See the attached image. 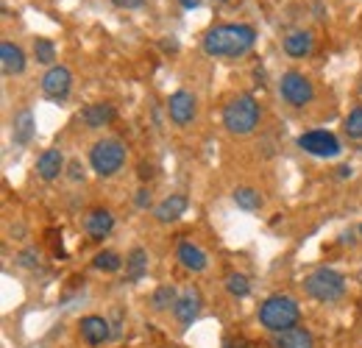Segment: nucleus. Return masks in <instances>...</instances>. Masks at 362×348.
I'll list each match as a JSON object with an SVG mask.
<instances>
[{
    "label": "nucleus",
    "mask_w": 362,
    "mask_h": 348,
    "mask_svg": "<svg viewBox=\"0 0 362 348\" xmlns=\"http://www.w3.org/2000/svg\"><path fill=\"white\" fill-rule=\"evenodd\" d=\"M257 42V31L245 23H226V25H215L206 31L204 37V50L215 59L226 56V59H234V56H243L248 53Z\"/></svg>",
    "instance_id": "nucleus-1"
},
{
    "label": "nucleus",
    "mask_w": 362,
    "mask_h": 348,
    "mask_svg": "<svg viewBox=\"0 0 362 348\" xmlns=\"http://www.w3.org/2000/svg\"><path fill=\"white\" fill-rule=\"evenodd\" d=\"M223 126L228 134H251L259 126V103L251 95H237L231 98L223 109Z\"/></svg>",
    "instance_id": "nucleus-2"
},
{
    "label": "nucleus",
    "mask_w": 362,
    "mask_h": 348,
    "mask_svg": "<svg viewBox=\"0 0 362 348\" xmlns=\"http://www.w3.org/2000/svg\"><path fill=\"white\" fill-rule=\"evenodd\" d=\"M298 304L290 296H271L259 306V323L271 332H287L298 323Z\"/></svg>",
    "instance_id": "nucleus-3"
},
{
    "label": "nucleus",
    "mask_w": 362,
    "mask_h": 348,
    "mask_svg": "<svg viewBox=\"0 0 362 348\" xmlns=\"http://www.w3.org/2000/svg\"><path fill=\"white\" fill-rule=\"evenodd\" d=\"M304 287H307V293H310L315 301L329 304V301L343 298V293H346V279H343L337 270H332V267H317L315 273H310V276L304 279Z\"/></svg>",
    "instance_id": "nucleus-4"
},
{
    "label": "nucleus",
    "mask_w": 362,
    "mask_h": 348,
    "mask_svg": "<svg viewBox=\"0 0 362 348\" xmlns=\"http://www.w3.org/2000/svg\"><path fill=\"white\" fill-rule=\"evenodd\" d=\"M126 162V148L117 139H100L90 151V165L98 175H115Z\"/></svg>",
    "instance_id": "nucleus-5"
},
{
    "label": "nucleus",
    "mask_w": 362,
    "mask_h": 348,
    "mask_svg": "<svg viewBox=\"0 0 362 348\" xmlns=\"http://www.w3.org/2000/svg\"><path fill=\"white\" fill-rule=\"evenodd\" d=\"M279 92H281V98H284L290 106H307V103L315 98L313 81H310L304 73H296V70H290V73L281 76Z\"/></svg>",
    "instance_id": "nucleus-6"
},
{
    "label": "nucleus",
    "mask_w": 362,
    "mask_h": 348,
    "mask_svg": "<svg viewBox=\"0 0 362 348\" xmlns=\"http://www.w3.org/2000/svg\"><path fill=\"white\" fill-rule=\"evenodd\" d=\"M298 148H304L307 153L320 156V159H334L343 151L337 137L329 134V131H307V134H301L298 137Z\"/></svg>",
    "instance_id": "nucleus-7"
},
{
    "label": "nucleus",
    "mask_w": 362,
    "mask_h": 348,
    "mask_svg": "<svg viewBox=\"0 0 362 348\" xmlns=\"http://www.w3.org/2000/svg\"><path fill=\"white\" fill-rule=\"evenodd\" d=\"M70 87H73V76H70V70L62 67V64H53L45 76H42V92H45L47 98H53V100L67 98V95H70Z\"/></svg>",
    "instance_id": "nucleus-8"
},
{
    "label": "nucleus",
    "mask_w": 362,
    "mask_h": 348,
    "mask_svg": "<svg viewBox=\"0 0 362 348\" xmlns=\"http://www.w3.org/2000/svg\"><path fill=\"white\" fill-rule=\"evenodd\" d=\"M168 115L176 126H189L192 117H195V95L187 92V89L173 92L170 100H168Z\"/></svg>",
    "instance_id": "nucleus-9"
},
{
    "label": "nucleus",
    "mask_w": 362,
    "mask_h": 348,
    "mask_svg": "<svg viewBox=\"0 0 362 348\" xmlns=\"http://www.w3.org/2000/svg\"><path fill=\"white\" fill-rule=\"evenodd\" d=\"M184 212H187V195L173 192V195H168L162 204H156L153 218L159 220V223H173V220H179Z\"/></svg>",
    "instance_id": "nucleus-10"
},
{
    "label": "nucleus",
    "mask_w": 362,
    "mask_h": 348,
    "mask_svg": "<svg viewBox=\"0 0 362 348\" xmlns=\"http://www.w3.org/2000/svg\"><path fill=\"white\" fill-rule=\"evenodd\" d=\"M0 64H3V73L6 76H20L25 70V53H23V47L14 42L0 45Z\"/></svg>",
    "instance_id": "nucleus-11"
},
{
    "label": "nucleus",
    "mask_w": 362,
    "mask_h": 348,
    "mask_svg": "<svg viewBox=\"0 0 362 348\" xmlns=\"http://www.w3.org/2000/svg\"><path fill=\"white\" fill-rule=\"evenodd\" d=\"M173 312H176V318H179L181 326H192V320H195L198 312H201V296H198L195 290L181 293V298L173 304Z\"/></svg>",
    "instance_id": "nucleus-12"
},
{
    "label": "nucleus",
    "mask_w": 362,
    "mask_h": 348,
    "mask_svg": "<svg viewBox=\"0 0 362 348\" xmlns=\"http://www.w3.org/2000/svg\"><path fill=\"white\" fill-rule=\"evenodd\" d=\"M62 168H64V156H62V151H56V148L40 153V159H37V173H40L42 181L59 178V175H62Z\"/></svg>",
    "instance_id": "nucleus-13"
},
{
    "label": "nucleus",
    "mask_w": 362,
    "mask_h": 348,
    "mask_svg": "<svg viewBox=\"0 0 362 348\" xmlns=\"http://www.w3.org/2000/svg\"><path fill=\"white\" fill-rule=\"evenodd\" d=\"M84 228H87V234H90L92 240H103V237L115 228V215H112L109 209H95V212L87 215Z\"/></svg>",
    "instance_id": "nucleus-14"
},
{
    "label": "nucleus",
    "mask_w": 362,
    "mask_h": 348,
    "mask_svg": "<svg viewBox=\"0 0 362 348\" xmlns=\"http://www.w3.org/2000/svg\"><path fill=\"white\" fill-rule=\"evenodd\" d=\"M81 120L87 123V129H103L115 120V106L112 103H90L81 112Z\"/></svg>",
    "instance_id": "nucleus-15"
},
{
    "label": "nucleus",
    "mask_w": 362,
    "mask_h": 348,
    "mask_svg": "<svg viewBox=\"0 0 362 348\" xmlns=\"http://www.w3.org/2000/svg\"><path fill=\"white\" fill-rule=\"evenodd\" d=\"M81 337L90 343V346H100L109 340V323L98 315H90L81 320Z\"/></svg>",
    "instance_id": "nucleus-16"
},
{
    "label": "nucleus",
    "mask_w": 362,
    "mask_h": 348,
    "mask_svg": "<svg viewBox=\"0 0 362 348\" xmlns=\"http://www.w3.org/2000/svg\"><path fill=\"white\" fill-rule=\"evenodd\" d=\"M313 50V34L310 31H293L284 37V53L293 59H304Z\"/></svg>",
    "instance_id": "nucleus-17"
},
{
    "label": "nucleus",
    "mask_w": 362,
    "mask_h": 348,
    "mask_svg": "<svg viewBox=\"0 0 362 348\" xmlns=\"http://www.w3.org/2000/svg\"><path fill=\"white\" fill-rule=\"evenodd\" d=\"M276 348H315V343H313V335H310L307 329L293 326V329H287V332H279Z\"/></svg>",
    "instance_id": "nucleus-18"
},
{
    "label": "nucleus",
    "mask_w": 362,
    "mask_h": 348,
    "mask_svg": "<svg viewBox=\"0 0 362 348\" xmlns=\"http://www.w3.org/2000/svg\"><path fill=\"white\" fill-rule=\"evenodd\" d=\"M179 262L187 267V270L201 273V270L206 267V254H204L198 245H192V243H181L179 245Z\"/></svg>",
    "instance_id": "nucleus-19"
},
{
    "label": "nucleus",
    "mask_w": 362,
    "mask_h": 348,
    "mask_svg": "<svg viewBox=\"0 0 362 348\" xmlns=\"http://www.w3.org/2000/svg\"><path fill=\"white\" fill-rule=\"evenodd\" d=\"M34 137V115L31 112H20L14 117V129H11V139L17 145H28Z\"/></svg>",
    "instance_id": "nucleus-20"
},
{
    "label": "nucleus",
    "mask_w": 362,
    "mask_h": 348,
    "mask_svg": "<svg viewBox=\"0 0 362 348\" xmlns=\"http://www.w3.org/2000/svg\"><path fill=\"white\" fill-rule=\"evenodd\" d=\"M234 204H237L240 209L254 212V209L262 207V195H259L254 187H240V190H234Z\"/></svg>",
    "instance_id": "nucleus-21"
},
{
    "label": "nucleus",
    "mask_w": 362,
    "mask_h": 348,
    "mask_svg": "<svg viewBox=\"0 0 362 348\" xmlns=\"http://www.w3.org/2000/svg\"><path fill=\"white\" fill-rule=\"evenodd\" d=\"M126 265H129V282H136V279H142V273H145V265H148V260H145V251H142V248H134V251L129 254Z\"/></svg>",
    "instance_id": "nucleus-22"
},
{
    "label": "nucleus",
    "mask_w": 362,
    "mask_h": 348,
    "mask_svg": "<svg viewBox=\"0 0 362 348\" xmlns=\"http://www.w3.org/2000/svg\"><path fill=\"white\" fill-rule=\"evenodd\" d=\"M226 287H228V293L237 296V298H245V296L251 293V284H248V279H245L243 273H228Z\"/></svg>",
    "instance_id": "nucleus-23"
},
{
    "label": "nucleus",
    "mask_w": 362,
    "mask_h": 348,
    "mask_svg": "<svg viewBox=\"0 0 362 348\" xmlns=\"http://www.w3.org/2000/svg\"><path fill=\"white\" fill-rule=\"evenodd\" d=\"M98 270H106V273H115V270H120L123 267V260L115 254V251H103V254H98L95 262H92Z\"/></svg>",
    "instance_id": "nucleus-24"
},
{
    "label": "nucleus",
    "mask_w": 362,
    "mask_h": 348,
    "mask_svg": "<svg viewBox=\"0 0 362 348\" xmlns=\"http://www.w3.org/2000/svg\"><path fill=\"white\" fill-rule=\"evenodd\" d=\"M34 56H37L40 64H53V59H56V45L50 42V40H37V42H34Z\"/></svg>",
    "instance_id": "nucleus-25"
},
{
    "label": "nucleus",
    "mask_w": 362,
    "mask_h": 348,
    "mask_svg": "<svg viewBox=\"0 0 362 348\" xmlns=\"http://www.w3.org/2000/svg\"><path fill=\"white\" fill-rule=\"evenodd\" d=\"M179 298H176V290L170 287V284H165V287H159L156 293H153V309H168L170 304H176Z\"/></svg>",
    "instance_id": "nucleus-26"
},
{
    "label": "nucleus",
    "mask_w": 362,
    "mask_h": 348,
    "mask_svg": "<svg viewBox=\"0 0 362 348\" xmlns=\"http://www.w3.org/2000/svg\"><path fill=\"white\" fill-rule=\"evenodd\" d=\"M346 134L351 137V139H362V106L360 109H354L349 117H346Z\"/></svg>",
    "instance_id": "nucleus-27"
},
{
    "label": "nucleus",
    "mask_w": 362,
    "mask_h": 348,
    "mask_svg": "<svg viewBox=\"0 0 362 348\" xmlns=\"http://www.w3.org/2000/svg\"><path fill=\"white\" fill-rule=\"evenodd\" d=\"M117 8H142L145 6V0H112Z\"/></svg>",
    "instance_id": "nucleus-28"
},
{
    "label": "nucleus",
    "mask_w": 362,
    "mask_h": 348,
    "mask_svg": "<svg viewBox=\"0 0 362 348\" xmlns=\"http://www.w3.org/2000/svg\"><path fill=\"white\" fill-rule=\"evenodd\" d=\"M148 204H151V195H148V190H139V192H136V207H142V209H145Z\"/></svg>",
    "instance_id": "nucleus-29"
},
{
    "label": "nucleus",
    "mask_w": 362,
    "mask_h": 348,
    "mask_svg": "<svg viewBox=\"0 0 362 348\" xmlns=\"http://www.w3.org/2000/svg\"><path fill=\"white\" fill-rule=\"evenodd\" d=\"M23 265H25V267H34V265H37V262H34V254H23Z\"/></svg>",
    "instance_id": "nucleus-30"
},
{
    "label": "nucleus",
    "mask_w": 362,
    "mask_h": 348,
    "mask_svg": "<svg viewBox=\"0 0 362 348\" xmlns=\"http://www.w3.org/2000/svg\"><path fill=\"white\" fill-rule=\"evenodd\" d=\"M181 6H184V8H195V6H198V0H181Z\"/></svg>",
    "instance_id": "nucleus-31"
},
{
    "label": "nucleus",
    "mask_w": 362,
    "mask_h": 348,
    "mask_svg": "<svg viewBox=\"0 0 362 348\" xmlns=\"http://www.w3.org/2000/svg\"><path fill=\"white\" fill-rule=\"evenodd\" d=\"M70 170H73V173H70V175H73V178H76V181H78V178H81V175H84V173H78V170H81V168H78V165H73V168H70Z\"/></svg>",
    "instance_id": "nucleus-32"
},
{
    "label": "nucleus",
    "mask_w": 362,
    "mask_h": 348,
    "mask_svg": "<svg viewBox=\"0 0 362 348\" xmlns=\"http://www.w3.org/2000/svg\"><path fill=\"white\" fill-rule=\"evenodd\" d=\"M215 3H226V0H215Z\"/></svg>",
    "instance_id": "nucleus-33"
},
{
    "label": "nucleus",
    "mask_w": 362,
    "mask_h": 348,
    "mask_svg": "<svg viewBox=\"0 0 362 348\" xmlns=\"http://www.w3.org/2000/svg\"><path fill=\"white\" fill-rule=\"evenodd\" d=\"M360 231H362V226H360Z\"/></svg>",
    "instance_id": "nucleus-34"
}]
</instances>
